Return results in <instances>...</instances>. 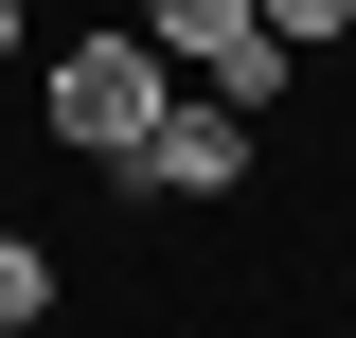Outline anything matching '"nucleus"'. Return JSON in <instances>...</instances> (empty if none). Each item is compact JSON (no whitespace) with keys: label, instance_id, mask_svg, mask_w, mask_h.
<instances>
[{"label":"nucleus","instance_id":"obj_1","mask_svg":"<svg viewBox=\"0 0 356 338\" xmlns=\"http://www.w3.org/2000/svg\"><path fill=\"white\" fill-rule=\"evenodd\" d=\"M161 107H178V72L143 54V18H89V36L36 72V125H54V161H89V178H125Z\"/></svg>","mask_w":356,"mask_h":338},{"label":"nucleus","instance_id":"obj_2","mask_svg":"<svg viewBox=\"0 0 356 338\" xmlns=\"http://www.w3.org/2000/svg\"><path fill=\"white\" fill-rule=\"evenodd\" d=\"M250 161H267V125H250V107H232V89H178L107 196H125V214H214V196H250Z\"/></svg>","mask_w":356,"mask_h":338},{"label":"nucleus","instance_id":"obj_3","mask_svg":"<svg viewBox=\"0 0 356 338\" xmlns=\"http://www.w3.org/2000/svg\"><path fill=\"white\" fill-rule=\"evenodd\" d=\"M125 18H143V54H161L178 89H232L250 125H267V107H285V89H303V54L267 36L250 0H125Z\"/></svg>","mask_w":356,"mask_h":338},{"label":"nucleus","instance_id":"obj_4","mask_svg":"<svg viewBox=\"0 0 356 338\" xmlns=\"http://www.w3.org/2000/svg\"><path fill=\"white\" fill-rule=\"evenodd\" d=\"M36 321H54V232L0 214V338H36Z\"/></svg>","mask_w":356,"mask_h":338},{"label":"nucleus","instance_id":"obj_5","mask_svg":"<svg viewBox=\"0 0 356 338\" xmlns=\"http://www.w3.org/2000/svg\"><path fill=\"white\" fill-rule=\"evenodd\" d=\"M250 18H267L285 54H356V0H250Z\"/></svg>","mask_w":356,"mask_h":338},{"label":"nucleus","instance_id":"obj_6","mask_svg":"<svg viewBox=\"0 0 356 338\" xmlns=\"http://www.w3.org/2000/svg\"><path fill=\"white\" fill-rule=\"evenodd\" d=\"M0 72H18V0H0Z\"/></svg>","mask_w":356,"mask_h":338}]
</instances>
